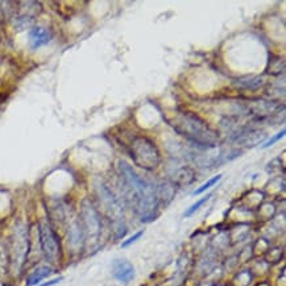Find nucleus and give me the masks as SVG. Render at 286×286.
Returning a JSON list of instances; mask_svg holds the SVG:
<instances>
[{"label": "nucleus", "mask_w": 286, "mask_h": 286, "mask_svg": "<svg viewBox=\"0 0 286 286\" xmlns=\"http://www.w3.org/2000/svg\"><path fill=\"white\" fill-rule=\"evenodd\" d=\"M62 279H64V277H57V278L50 279V281H48V282L42 283V285H40V286H54V285H57L58 282H61Z\"/></svg>", "instance_id": "obj_17"}, {"label": "nucleus", "mask_w": 286, "mask_h": 286, "mask_svg": "<svg viewBox=\"0 0 286 286\" xmlns=\"http://www.w3.org/2000/svg\"><path fill=\"white\" fill-rule=\"evenodd\" d=\"M53 273V269H51L50 266L48 265H44V266H40V268H37V269H34L33 272L29 274V277L27 278V281H25V283H27V286H36L38 285V283L42 281V279H45L46 277H49Z\"/></svg>", "instance_id": "obj_12"}, {"label": "nucleus", "mask_w": 286, "mask_h": 286, "mask_svg": "<svg viewBox=\"0 0 286 286\" xmlns=\"http://www.w3.org/2000/svg\"><path fill=\"white\" fill-rule=\"evenodd\" d=\"M221 177H223V176H221V174H218V176H215V177H212L211 180H208L207 182H206V184L202 185L201 188H198L197 190H195L194 193H193V194H194V195H199V194H202V193H204V191L208 190V189H210V188H212V186H214V185L218 184L219 181L221 180Z\"/></svg>", "instance_id": "obj_14"}, {"label": "nucleus", "mask_w": 286, "mask_h": 286, "mask_svg": "<svg viewBox=\"0 0 286 286\" xmlns=\"http://www.w3.org/2000/svg\"><path fill=\"white\" fill-rule=\"evenodd\" d=\"M130 156L135 165L145 170H154L160 165V152L152 140L144 136L133 137L130 144Z\"/></svg>", "instance_id": "obj_3"}, {"label": "nucleus", "mask_w": 286, "mask_h": 286, "mask_svg": "<svg viewBox=\"0 0 286 286\" xmlns=\"http://www.w3.org/2000/svg\"><path fill=\"white\" fill-rule=\"evenodd\" d=\"M170 124L176 132L186 137L197 147L204 148V149H212L216 147L218 135L194 113H178L171 120Z\"/></svg>", "instance_id": "obj_2"}, {"label": "nucleus", "mask_w": 286, "mask_h": 286, "mask_svg": "<svg viewBox=\"0 0 286 286\" xmlns=\"http://www.w3.org/2000/svg\"><path fill=\"white\" fill-rule=\"evenodd\" d=\"M28 37H29V46L32 49H38L50 42L51 33L46 28L34 27L29 31V36Z\"/></svg>", "instance_id": "obj_10"}, {"label": "nucleus", "mask_w": 286, "mask_h": 286, "mask_svg": "<svg viewBox=\"0 0 286 286\" xmlns=\"http://www.w3.org/2000/svg\"><path fill=\"white\" fill-rule=\"evenodd\" d=\"M211 197H212V194H207V195H206V197L201 198V199H199V201L195 202L194 204H191L190 207H189L188 210H186V211H185V214H184L185 218H190L191 215H194L195 212H197L198 210H199V208H201L202 206H203V204L206 203V202H207L208 199H210V198H211Z\"/></svg>", "instance_id": "obj_13"}, {"label": "nucleus", "mask_w": 286, "mask_h": 286, "mask_svg": "<svg viewBox=\"0 0 286 286\" xmlns=\"http://www.w3.org/2000/svg\"><path fill=\"white\" fill-rule=\"evenodd\" d=\"M28 253V235L24 225H17L14 235V264L20 269Z\"/></svg>", "instance_id": "obj_7"}, {"label": "nucleus", "mask_w": 286, "mask_h": 286, "mask_svg": "<svg viewBox=\"0 0 286 286\" xmlns=\"http://www.w3.org/2000/svg\"><path fill=\"white\" fill-rule=\"evenodd\" d=\"M68 239L69 244L74 251H79L85 244V235H83V228H82V223L77 219L69 224L68 228Z\"/></svg>", "instance_id": "obj_9"}, {"label": "nucleus", "mask_w": 286, "mask_h": 286, "mask_svg": "<svg viewBox=\"0 0 286 286\" xmlns=\"http://www.w3.org/2000/svg\"><path fill=\"white\" fill-rule=\"evenodd\" d=\"M285 136V130H282L281 131V132H278L276 135V136H273V137H270L269 140H268V141H265V144H262L261 145V148L262 149H265V148H269V147H272L273 144L274 143H277V141H278V140H281L282 139V137Z\"/></svg>", "instance_id": "obj_15"}, {"label": "nucleus", "mask_w": 286, "mask_h": 286, "mask_svg": "<svg viewBox=\"0 0 286 286\" xmlns=\"http://www.w3.org/2000/svg\"><path fill=\"white\" fill-rule=\"evenodd\" d=\"M119 170L124 188H126L127 198L132 203L140 219L143 221H150L156 219L158 204H160V198H158L156 186L140 177L124 161L119 162Z\"/></svg>", "instance_id": "obj_1"}, {"label": "nucleus", "mask_w": 286, "mask_h": 286, "mask_svg": "<svg viewBox=\"0 0 286 286\" xmlns=\"http://www.w3.org/2000/svg\"><path fill=\"white\" fill-rule=\"evenodd\" d=\"M98 189V194L102 199V203L104 208L107 210V214L109 215V219H112L113 230H115L116 239H120L126 235V219H124V211H123L122 203L112 190L106 186L104 184H100L96 186Z\"/></svg>", "instance_id": "obj_4"}, {"label": "nucleus", "mask_w": 286, "mask_h": 286, "mask_svg": "<svg viewBox=\"0 0 286 286\" xmlns=\"http://www.w3.org/2000/svg\"><path fill=\"white\" fill-rule=\"evenodd\" d=\"M144 235V231H139V232H136L135 235H132L131 236L130 239H127L126 242H123V244H122V248H127V247H130V245H132L133 243H136L137 240H139L141 236Z\"/></svg>", "instance_id": "obj_16"}, {"label": "nucleus", "mask_w": 286, "mask_h": 286, "mask_svg": "<svg viewBox=\"0 0 286 286\" xmlns=\"http://www.w3.org/2000/svg\"><path fill=\"white\" fill-rule=\"evenodd\" d=\"M82 228L85 235V243L90 248H95L102 234V220L100 215L90 201H83L82 203Z\"/></svg>", "instance_id": "obj_5"}, {"label": "nucleus", "mask_w": 286, "mask_h": 286, "mask_svg": "<svg viewBox=\"0 0 286 286\" xmlns=\"http://www.w3.org/2000/svg\"><path fill=\"white\" fill-rule=\"evenodd\" d=\"M112 274L120 282L128 283L135 277V268L130 261L118 259L112 262Z\"/></svg>", "instance_id": "obj_8"}, {"label": "nucleus", "mask_w": 286, "mask_h": 286, "mask_svg": "<svg viewBox=\"0 0 286 286\" xmlns=\"http://www.w3.org/2000/svg\"><path fill=\"white\" fill-rule=\"evenodd\" d=\"M38 234H40V244L42 253H44L45 259L49 262L60 261L61 259V244L58 240V236L51 225L46 220H42L38 227Z\"/></svg>", "instance_id": "obj_6"}, {"label": "nucleus", "mask_w": 286, "mask_h": 286, "mask_svg": "<svg viewBox=\"0 0 286 286\" xmlns=\"http://www.w3.org/2000/svg\"><path fill=\"white\" fill-rule=\"evenodd\" d=\"M265 139V135L262 132H257V131H248V132H243L242 135H239L236 137L240 145H245V147L252 148L255 147L256 144H260L262 140Z\"/></svg>", "instance_id": "obj_11"}]
</instances>
